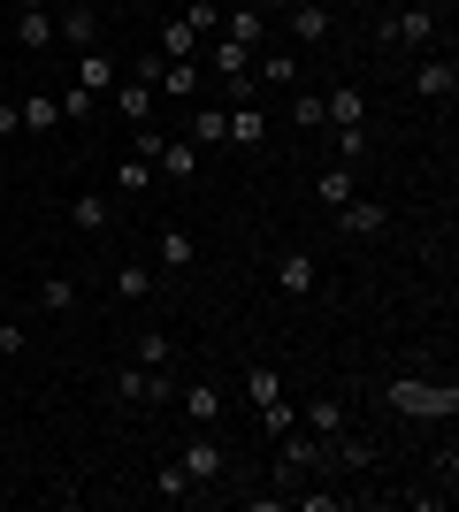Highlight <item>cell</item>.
<instances>
[{"label": "cell", "mask_w": 459, "mask_h": 512, "mask_svg": "<svg viewBox=\"0 0 459 512\" xmlns=\"http://www.w3.org/2000/svg\"><path fill=\"white\" fill-rule=\"evenodd\" d=\"M337 230H345V237H375V230H383V207H375V199H360V192H352L345 207H337Z\"/></svg>", "instance_id": "15"}, {"label": "cell", "mask_w": 459, "mask_h": 512, "mask_svg": "<svg viewBox=\"0 0 459 512\" xmlns=\"http://www.w3.org/2000/svg\"><path fill=\"white\" fill-rule=\"evenodd\" d=\"M115 184H123V192H146V184H153V161H138V153H131V161L115 169Z\"/></svg>", "instance_id": "38"}, {"label": "cell", "mask_w": 459, "mask_h": 512, "mask_svg": "<svg viewBox=\"0 0 459 512\" xmlns=\"http://www.w3.org/2000/svg\"><path fill=\"white\" fill-rule=\"evenodd\" d=\"M192 54H199V31H192L184 16H176L169 31H161V62H192Z\"/></svg>", "instance_id": "23"}, {"label": "cell", "mask_w": 459, "mask_h": 512, "mask_svg": "<svg viewBox=\"0 0 459 512\" xmlns=\"http://www.w3.org/2000/svg\"><path fill=\"white\" fill-rule=\"evenodd\" d=\"M123 8H153V0H123Z\"/></svg>", "instance_id": "45"}, {"label": "cell", "mask_w": 459, "mask_h": 512, "mask_svg": "<svg viewBox=\"0 0 459 512\" xmlns=\"http://www.w3.org/2000/svg\"><path fill=\"white\" fill-rule=\"evenodd\" d=\"M222 123H230V107H199L192 115V146H222Z\"/></svg>", "instance_id": "31"}, {"label": "cell", "mask_w": 459, "mask_h": 512, "mask_svg": "<svg viewBox=\"0 0 459 512\" xmlns=\"http://www.w3.org/2000/svg\"><path fill=\"white\" fill-rule=\"evenodd\" d=\"M16 8H54V0H16Z\"/></svg>", "instance_id": "44"}, {"label": "cell", "mask_w": 459, "mask_h": 512, "mask_svg": "<svg viewBox=\"0 0 459 512\" xmlns=\"http://www.w3.org/2000/svg\"><path fill=\"white\" fill-rule=\"evenodd\" d=\"M306 467H322V436H314V428H291V436H284V467H276V482H299Z\"/></svg>", "instance_id": "7"}, {"label": "cell", "mask_w": 459, "mask_h": 512, "mask_svg": "<svg viewBox=\"0 0 459 512\" xmlns=\"http://www.w3.org/2000/svg\"><path fill=\"white\" fill-rule=\"evenodd\" d=\"M352 192H360V184H352V169H322V207H329V214L345 207Z\"/></svg>", "instance_id": "32"}, {"label": "cell", "mask_w": 459, "mask_h": 512, "mask_svg": "<svg viewBox=\"0 0 459 512\" xmlns=\"http://www.w3.org/2000/svg\"><path fill=\"white\" fill-rule=\"evenodd\" d=\"M222 39H238V46H261V8H230V16H222Z\"/></svg>", "instance_id": "26"}, {"label": "cell", "mask_w": 459, "mask_h": 512, "mask_svg": "<svg viewBox=\"0 0 459 512\" xmlns=\"http://www.w3.org/2000/svg\"><path fill=\"white\" fill-rule=\"evenodd\" d=\"M192 169H199V146H184V138H169V146L153 153V176H169V184H184Z\"/></svg>", "instance_id": "18"}, {"label": "cell", "mask_w": 459, "mask_h": 512, "mask_svg": "<svg viewBox=\"0 0 459 512\" xmlns=\"http://www.w3.org/2000/svg\"><path fill=\"white\" fill-rule=\"evenodd\" d=\"M437 39V0H414L406 16H391V46H406V54H421V46Z\"/></svg>", "instance_id": "5"}, {"label": "cell", "mask_w": 459, "mask_h": 512, "mask_svg": "<svg viewBox=\"0 0 459 512\" xmlns=\"http://www.w3.org/2000/svg\"><path fill=\"white\" fill-rule=\"evenodd\" d=\"M261 138H268L261 100H238V107H230V123H222V146H261Z\"/></svg>", "instance_id": "8"}, {"label": "cell", "mask_w": 459, "mask_h": 512, "mask_svg": "<svg viewBox=\"0 0 459 512\" xmlns=\"http://www.w3.org/2000/svg\"><path fill=\"white\" fill-rule=\"evenodd\" d=\"M261 77H268V85H291V77H299V62H291V54H261Z\"/></svg>", "instance_id": "39"}, {"label": "cell", "mask_w": 459, "mask_h": 512, "mask_svg": "<svg viewBox=\"0 0 459 512\" xmlns=\"http://www.w3.org/2000/svg\"><path fill=\"white\" fill-rule=\"evenodd\" d=\"M153 92H161V100H192V92H199V69H192V62H161Z\"/></svg>", "instance_id": "20"}, {"label": "cell", "mask_w": 459, "mask_h": 512, "mask_svg": "<svg viewBox=\"0 0 459 512\" xmlns=\"http://www.w3.org/2000/svg\"><path fill=\"white\" fill-rule=\"evenodd\" d=\"M77 85L108 100V92L123 85V62H115V54H100V46H85V62H77Z\"/></svg>", "instance_id": "9"}, {"label": "cell", "mask_w": 459, "mask_h": 512, "mask_svg": "<svg viewBox=\"0 0 459 512\" xmlns=\"http://www.w3.org/2000/svg\"><path fill=\"white\" fill-rule=\"evenodd\" d=\"M169 352H176V344L161 337V329H146V337H138V352H131V360H138V367H169Z\"/></svg>", "instance_id": "34"}, {"label": "cell", "mask_w": 459, "mask_h": 512, "mask_svg": "<svg viewBox=\"0 0 459 512\" xmlns=\"http://www.w3.org/2000/svg\"><path fill=\"white\" fill-rule=\"evenodd\" d=\"M108 100H115V115H123V123H153V107H161V92H153V85H138V77H123V85H115Z\"/></svg>", "instance_id": "11"}, {"label": "cell", "mask_w": 459, "mask_h": 512, "mask_svg": "<svg viewBox=\"0 0 459 512\" xmlns=\"http://www.w3.org/2000/svg\"><path fill=\"white\" fill-rule=\"evenodd\" d=\"M16 46L23 54H46L54 46V8H16Z\"/></svg>", "instance_id": "13"}, {"label": "cell", "mask_w": 459, "mask_h": 512, "mask_svg": "<svg viewBox=\"0 0 459 512\" xmlns=\"http://www.w3.org/2000/svg\"><path fill=\"white\" fill-rule=\"evenodd\" d=\"M184 23H192L199 39H215V31H222V8H215V0H192V8H184Z\"/></svg>", "instance_id": "35"}, {"label": "cell", "mask_w": 459, "mask_h": 512, "mask_svg": "<svg viewBox=\"0 0 459 512\" xmlns=\"http://www.w3.org/2000/svg\"><path fill=\"white\" fill-rule=\"evenodd\" d=\"M108 192H77V199H69V222H77V230H85V237H100V230H108Z\"/></svg>", "instance_id": "16"}, {"label": "cell", "mask_w": 459, "mask_h": 512, "mask_svg": "<svg viewBox=\"0 0 459 512\" xmlns=\"http://www.w3.org/2000/svg\"><path fill=\"white\" fill-rule=\"evenodd\" d=\"M337 459H345V467H375V444L368 436H337Z\"/></svg>", "instance_id": "37"}, {"label": "cell", "mask_w": 459, "mask_h": 512, "mask_svg": "<svg viewBox=\"0 0 459 512\" xmlns=\"http://www.w3.org/2000/svg\"><path fill=\"white\" fill-rule=\"evenodd\" d=\"M16 115H23V130H54V123H62V100H54V92H31Z\"/></svg>", "instance_id": "25"}, {"label": "cell", "mask_w": 459, "mask_h": 512, "mask_svg": "<svg viewBox=\"0 0 459 512\" xmlns=\"http://www.w3.org/2000/svg\"><path fill=\"white\" fill-rule=\"evenodd\" d=\"M284 16H291V39H299V46L329 39V8H314V0H299V8H284Z\"/></svg>", "instance_id": "17"}, {"label": "cell", "mask_w": 459, "mask_h": 512, "mask_svg": "<svg viewBox=\"0 0 459 512\" xmlns=\"http://www.w3.org/2000/svg\"><path fill=\"white\" fill-rule=\"evenodd\" d=\"M299 428H314V436H322V444H329V436L345 428V406H337V398H314V406L299 413Z\"/></svg>", "instance_id": "22"}, {"label": "cell", "mask_w": 459, "mask_h": 512, "mask_svg": "<svg viewBox=\"0 0 459 512\" xmlns=\"http://www.w3.org/2000/svg\"><path fill=\"white\" fill-rule=\"evenodd\" d=\"M184 413H192L199 428H215V421H222V390L207 383V375H199V383H184Z\"/></svg>", "instance_id": "19"}, {"label": "cell", "mask_w": 459, "mask_h": 512, "mask_svg": "<svg viewBox=\"0 0 459 512\" xmlns=\"http://www.w3.org/2000/svg\"><path fill=\"white\" fill-rule=\"evenodd\" d=\"M54 100H62V123H92V115H100V92H85V85L54 92Z\"/></svg>", "instance_id": "28"}, {"label": "cell", "mask_w": 459, "mask_h": 512, "mask_svg": "<svg viewBox=\"0 0 459 512\" xmlns=\"http://www.w3.org/2000/svg\"><path fill=\"white\" fill-rule=\"evenodd\" d=\"M322 123H329V130H352V123H368V92H360V85H337V92L322 100Z\"/></svg>", "instance_id": "10"}, {"label": "cell", "mask_w": 459, "mask_h": 512, "mask_svg": "<svg viewBox=\"0 0 459 512\" xmlns=\"http://www.w3.org/2000/svg\"><path fill=\"white\" fill-rule=\"evenodd\" d=\"M153 497H161V505H184V497H192V474H184V467L169 459V467L153 474Z\"/></svg>", "instance_id": "27"}, {"label": "cell", "mask_w": 459, "mask_h": 512, "mask_svg": "<svg viewBox=\"0 0 459 512\" xmlns=\"http://www.w3.org/2000/svg\"><path fill=\"white\" fill-rule=\"evenodd\" d=\"M16 130H23V115H16L8 100H0V138H16Z\"/></svg>", "instance_id": "41"}, {"label": "cell", "mask_w": 459, "mask_h": 512, "mask_svg": "<svg viewBox=\"0 0 459 512\" xmlns=\"http://www.w3.org/2000/svg\"><path fill=\"white\" fill-rule=\"evenodd\" d=\"M192 253H199L192 230H161L153 237V260H161V268H192Z\"/></svg>", "instance_id": "21"}, {"label": "cell", "mask_w": 459, "mask_h": 512, "mask_svg": "<svg viewBox=\"0 0 459 512\" xmlns=\"http://www.w3.org/2000/svg\"><path fill=\"white\" fill-rule=\"evenodd\" d=\"M268 8H299V0H261V16H268Z\"/></svg>", "instance_id": "43"}, {"label": "cell", "mask_w": 459, "mask_h": 512, "mask_svg": "<svg viewBox=\"0 0 459 512\" xmlns=\"http://www.w3.org/2000/svg\"><path fill=\"white\" fill-rule=\"evenodd\" d=\"M115 299H153V268L146 260H123V268H115Z\"/></svg>", "instance_id": "24"}, {"label": "cell", "mask_w": 459, "mask_h": 512, "mask_svg": "<svg viewBox=\"0 0 459 512\" xmlns=\"http://www.w3.org/2000/svg\"><path fill=\"white\" fill-rule=\"evenodd\" d=\"M115 398H123V406H153V398H169V375H161V367H123V375H115Z\"/></svg>", "instance_id": "6"}, {"label": "cell", "mask_w": 459, "mask_h": 512, "mask_svg": "<svg viewBox=\"0 0 459 512\" xmlns=\"http://www.w3.org/2000/svg\"><path fill=\"white\" fill-rule=\"evenodd\" d=\"M291 123L322 130V92H291Z\"/></svg>", "instance_id": "36"}, {"label": "cell", "mask_w": 459, "mask_h": 512, "mask_svg": "<svg viewBox=\"0 0 459 512\" xmlns=\"http://www.w3.org/2000/svg\"><path fill=\"white\" fill-rule=\"evenodd\" d=\"M23 344V329H8V321H0V352H16Z\"/></svg>", "instance_id": "42"}, {"label": "cell", "mask_w": 459, "mask_h": 512, "mask_svg": "<svg viewBox=\"0 0 459 512\" xmlns=\"http://www.w3.org/2000/svg\"><path fill=\"white\" fill-rule=\"evenodd\" d=\"M291 428H299V406H291V398H268L261 406V436H291Z\"/></svg>", "instance_id": "30"}, {"label": "cell", "mask_w": 459, "mask_h": 512, "mask_svg": "<svg viewBox=\"0 0 459 512\" xmlns=\"http://www.w3.org/2000/svg\"><path fill=\"white\" fill-rule=\"evenodd\" d=\"M383 406H391V413H421V421H452L459 390L452 383H414V375H398V383H383Z\"/></svg>", "instance_id": "1"}, {"label": "cell", "mask_w": 459, "mask_h": 512, "mask_svg": "<svg viewBox=\"0 0 459 512\" xmlns=\"http://www.w3.org/2000/svg\"><path fill=\"white\" fill-rule=\"evenodd\" d=\"M414 92L429 107H452V92H459V62L452 54H429V62H414Z\"/></svg>", "instance_id": "4"}, {"label": "cell", "mask_w": 459, "mask_h": 512, "mask_svg": "<svg viewBox=\"0 0 459 512\" xmlns=\"http://www.w3.org/2000/svg\"><path fill=\"white\" fill-rule=\"evenodd\" d=\"M314 276H322V268H314V253H284V260H276V291H284V299H306V291H314Z\"/></svg>", "instance_id": "14"}, {"label": "cell", "mask_w": 459, "mask_h": 512, "mask_svg": "<svg viewBox=\"0 0 459 512\" xmlns=\"http://www.w3.org/2000/svg\"><path fill=\"white\" fill-rule=\"evenodd\" d=\"M207 62H215V77L230 85V100H253V85H261V77H253V46L215 39V54H207Z\"/></svg>", "instance_id": "2"}, {"label": "cell", "mask_w": 459, "mask_h": 512, "mask_svg": "<svg viewBox=\"0 0 459 512\" xmlns=\"http://www.w3.org/2000/svg\"><path fill=\"white\" fill-rule=\"evenodd\" d=\"M245 398H253V406H268V398H284V383H276V367H245Z\"/></svg>", "instance_id": "33"}, {"label": "cell", "mask_w": 459, "mask_h": 512, "mask_svg": "<svg viewBox=\"0 0 459 512\" xmlns=\"http://www.w3.org/2000/svg\"><path fill=\"white\" fill-rule=\"evenodd\" d=\"M176 467H184V474H192V490H215V482H222V474H230V459H222V444H215V436H207V428H199V436H192V444H184V451H176Z\"/></svg>", "instance_id": "3"}, {"label": "cell", "mask_w": 459, "mask_h": 512, "mask_svg": "<svg viewBox=\"0 0 459 512\" xmlns=\"http://www.w3.org/2000/svg\"><path fill=\"white\" fill-rule=\"evenodd\" d=\"M39 306L46 314H69V306H77V283L69 276H39Z\"/></svg>", "instance_id": "29"}, {"label": "cell", "mask_w": 459, "mask_h": 512, "mask_svg": "<svg viewBox=\"0 0 459 512\" xmlns=\"http://www.w3.org/2000/svg\"><path fill=\"white\" fill-rule=\"evenodd\" d=\"M54 39H69V46H100V8H85V0H77V8H62V16H54Z\"/></svg>", "instance_id": "12"}, {"label": "cell", "mask_w": 459, "mask_h": 512, "mask_svg": "<svg viewBox=\"0 0 459 512\" xmlns=\"http://www.w3.org/2000/svg\"><path fill=\"white\" fill-rule=\"evenodd\" d=\"M337 146H345V161H360V153H368V123H352V130H337Z\"/></svg>", "instance_id": "40"}]
</instances>
